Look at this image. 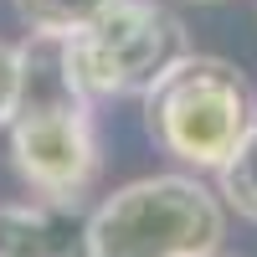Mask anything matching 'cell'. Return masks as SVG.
Masks as SVG:
<instances>
[{
    "label": "cell",
    "instance_id": "1",
    "mask_svg": "<svg viewBox=\"0 0 257 257\" xmlns=\"http://www.w3.org/2000/svg\"><path fill=\"white\" fill-rule=\"evenodd\" d=\"M93 257H216L226 206L196 170L139 175L88 211Z\"/></svg>",
    "mask_w": 257,
    "mask_h": 257
},
{
    "label": "cell",
    "instance_id": "2",
    "mask_svg": "<svg viewBox=\"0 0 257 257\" xmlns=\"http://www.w3.org/2000/svg\"><path fill=\"white\" fill-rule=\"evenodd\" d=\"M257 118V93L237 62L185 52L155 88L144 93V128L149 139L185 170H211L237 149L247 123Z\"/></svg>",
    "mask_w": 257,
    "mask_h": 257
},
{
    "label": "cell",
    "instance_id": "3",
    "mask_svg": "<svg viewBox=\"0 0 257 257\" xmlns=\"http://www.w3.org/2000/svg\"><path fill=\"white\" fill-rule=\"evenodd\" d=\"M185 52H190V36L160 0H118L93 26L62 36L67 77L88 103L144 98Z\"/></svg>",
    "mask_w": 257,
    "mask_h": 257
},
{
    "label": "cell",
    "instance_id": "4",
    "mask_svg": "<svg viewBox=\"0 0 257 257\" xmlns=\"http://www.w3.org/2000/svg\"><path fill=\"white\" fill-rule=\"evenodd\" d=\"M11 128V165L36 201L82 206V196L103 175V144L93 123V103L77 88L21 93Z\"/></svg>",
    "mask_w": 257,
    "mask_h": 257
},
{
    "label": "cell",
    "instance_id": "5",
    "mask_svg": "<svg viewBox=\"0 0 257 257\" xmlns=\"http://www.w3.org/2000/svg\"><path fill=\"white\" fill-rule=\"evenodd\" d=\"M0 257H93L82 206L6 201L0 206Z\"/></svg>",
    "mask_w": 257,
    "mask_h": 257
},
{
    "label": "cell",
    "instance_id": "6",
    "mask_svg": "<svg viewBox=\"0 0 257 257\" xmlns=\"http://www.w3.org/2000/svg\"><path fill=\"white\" fill-rule=\"evenodd\" d=\"M216 196H221L226 211H237L242 221H257V118L247 123L237 149L216 165Z\"/></svg>",
    "mask_w": 257,
    "mask_h": 257
},
{
    "label": "cell",
    "instance_id": "7",
    "mask_svg": "<svg viewBox=\"0 0 257 257\" xmlns=\"http://www.w3.org/2000/svg\"><path fill=\"white\" fill-rule=\"evenodd\" d=\"M11 6L31 36H72L82 26H93L103 11H113L118 0H11Z\"/></svg>",
    "mask_w": 257,
    "mask_h": 257
},
{
    "label": "cell",
    "instance_id": "8",
    "mask_svg": "<svg viewBox=\"0 0 257 257\" xmlns=\"http://www.w3.org/2000/svg\"><path fill=\"white\" fill-rule=\"evenodd\" d=\"M21 108V47L0 41V128H6Z\"/></svg>",
    "mask_w": 257,
    "mask_h": 257
},
{
    "label": "cell",
    "instance_id": "9",
    "mask_svg": "<svg viewBox=\"0 0 257 257\" xmlns=\"http://www.w3.org/2000/svg\"><path fill=\"white\" fill-rule=\"evenodd\" d=\"M196 6H221V0H196Z\"/></svg>",
    "mask_w": 257,
    "mask_h": 257
},
{
    "label": "cell",
    "instance_id": "10",
    "mask_svg": "<svg viewBox=\"0 0 257 257\" xmlns=\"http://www.w3.org/2000/svg\"><path fill=\"white\" fill-rule=\"evenodd\" d=\"M216 257H221V252H216Z\"/></svg>",
    "mask_w": 257,
    "mask_h": 257
}]
</instances>
